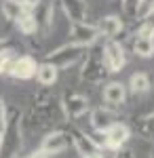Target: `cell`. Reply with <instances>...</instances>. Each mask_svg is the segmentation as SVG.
Returning a JSON list of instances; mask_svg holds the SVG:
<instances>
[{
	"label": "cell",
	"instance_id": "obj_1",
	"mask_svg": "<svg viewBox=\"0 0 154 158\" xmlns=\"http://www.w3.org/2000/svg\"><path fill=\"white\" fill-rule=\"evenodd\" d=\"M21 143V114L15 112L6 118V124L0 133V158H17Z\"/></svg>",
	"mask_w": 154,
	"mask_h": 158
},
{
	"label": "cell",
	"instance_id": "obj_2",
	"mask_svg": "<svg viewBox=\"0 0 154 158\" xmlns=\"http://www.w3.org/2000/svg\"><path fill=\"white\" fill-rule=\"evenodd\" d=\"M70 44L74 47H80V49H89L93 47L95 42L99 40V32H97V25L93 23H87V21H70Z\"/></svg>",
	"mask_w": 154,
	"mask_h": 158
},
{
	"label": "cell",
	"instance_id": "obj_3",
	"mask_svg": "<svg viewBox=\"0 0 154 158\" xmlns=\"http://www.w3.org/2000/svg\"><path fill=\"white\" fill-rule=\"evenodd\" d=\"M99 53H101V59H104V65H106L108 72H120L125 68V63H127L125 49L116 40H108Z\"/></svg>",
	"mask_w": 154,
	"mask_h": 158
},
{
	"label": "cell",
	"instance_id": "obj_4",
	"mask_svg": "<svg viewBox=\"0 0 154 158\" xmlns=\"http://www.w3.org/2000/svg\"><path fill=\"white\" fill-rule=\"evenodd\" d=\"M84 49H80V47H74V44H63V47H59V49L51 51L47 55V61L51 63V65H55L57 70L59 68H70V65H74L76 61L83 57Z\"/></svg>",
	"mask_w": 154,
	"mask_h": 158
},
{
	"label": "cell",
	"instance_id": "obj_5",
	"mask_svg": "<svg viewBox=\"0 0 154 158\" xmlns=\"http://www.w3.org/2000/svg\"><path fill=\"white\" fill-rule=\"evenodd\" d=\"M53 15H55V4L53 0H34V9H32V17H34L38 32H47L53 25Z\"/></svg>",
	"mask_w": 154,
	"mask_h": 158
},
{
	"label": "cell",
	"instance_id": "obj_6",
	"mask_svg": "<svg viewBox=\"0 0 154 158\" xmlns=\"http://www.w3.org/2000/svg\"><path fill=\"white\" fill-rule=\"evenodd\" d=\"M70 146V139L63 131H51L42 137V143H40V150L47 154V156H57L61 152H66Z\"/></svg>",
	"mask_w": 154,
	"mask_h": 158
},
{
	"label": "cell",
	"instance_id": "obj_7",
	"mask_svg": "<svg viewBox=\"0 0 154 158\" xmlns=\"http://www.w3.org/2000/svg\"><path fill=\"white\" fill-rule=\"evenodd\" d=\"M70 139H72V143H74L76 154H78L80 158H87V156H91V154L101 152L99 148L95 146V141L91 139V135L84 133V131H80V129H76V127L70 129Z\"/></svg>",
	"mask_w": 154,
	"mask_h": 158
},
{
	"label": "cell",
	"instance_id": "obj_8",
	"mask_svg": "<svg viewBox=\"0 0 154 158\" xmlns=\"http://www.w3.org/2000/svg\"><path fill=\"white\" fill-rule=\"evenodd\" d=\"M61 110L68 118H80L83 114L89 112V99L78 93H68V95H63Z\"/></svg>",
	"mask_w": 154,
	"mask_h": 158
},
{
	"label": "cell",
	"instance_id": "obj_9",
	"mask_svg": "<svg viewBox=\"0 0 154 158\" xmlns=\"http://www.w3.org/2000/svg\"><path fill=\"white\" fill-rule=\"evenodd\" d=\"M32 9H34V0H4L2 6H0L4 19L15 21V23H17L24 15L32 13Z\"/></svg>",
	"mask_w": 154,
	"mask_h": 158
},
{
	"label": "cell",
	"instance_id": "obj_10",
	"mask_svg": "<svg viewBox=\"0 0 154 158\" xmlns=\"http://www.w3.org/2000/svg\"><path fill=\"white\" fill-rule=\"evenodd\" d=\"M104 135H106V148L108 150L118 152L120 148H125V143L129 141L131 129L125 124V122H116V124H112Z\"/></svg>",
	"mask_w": 154,
	"mask_h": 158
},
{
	"label": "cell",
	"instance_id": "obj_11",
	"mask_svg": "<svg viewBox=\"0 0 154 158\" xmlns=\"http://www.w3.org/2000/svg\"><path fill=\"white\" fill-rule=\"evenodd\" d=\"M36 68H38V63H36L34 57H30V55L15 57L13 68H11V74H9V76L17 78V80H28V78L36 76Z\"/></svg>",
	"mask_w": 154,
	"mask_h": 158
},
{
	"label": "cell",
	"instance_id": "obj_12",
	"mask_svg": "<svg viewBox=\"0 0 154 158\" xmlns=\"http://www.w3.org/2000/svg\"><path fill=\"white\" fill-rule=\"evenodd\" d=\"M106 65H104V59L101 55H87L83 65V78L84 80H91V82H99L104 76H106Z\"/></svg>",
	"mask_w": 154,
	"mask_h": 158
},
{
	"label": "cell",
	"instance_id": "obj_13",
	"mask_svg": "<svg viewBox=\"0 0 154 158\" xmlns=\"http://www.w3.org/2000/svg\"><path fill=\"white\" fill-rule=\"evenodd\" d=\"M112 124H116V114L110 108L101 106V108H95L91 112V127L95 133H106Z\"/></svg>",
	"mask_w": 154,
	"mask_h": 158
},
{
	"label": "cell",
	"instance_id": "obj_14",
	"mask_svg": "<svg viewBox=\"0 0 154 158\" xmlns=\"http://www.w3.org/2000/svg\"><path fill=\"white\" fill-rule=\"evenodd\" d=\"M122 27H125V25H122V19H120L118 15H106V17L99 19L97 32H99V36L108 38V40H114V38L122 32Z\"/></svg>",
	"mask_w": 154,
	"mask_h": 158
},
{
	"label": "cell",
	"instance_id": "obj_15",
	"mask_svg": "<svg viewBox=\"0 0 154 158\" xmlns=\"http://www.w3.org/2000/svg\"><path fill=\"white\" fill-rule=\"evenodd\" d=\"M59 2L70 21H87V13H89L87 0H59Z\"/></svg>",
	"mask_w": 154,
	"mask_h": 158
},
{
	"label": "cell",
	"instance_id": "obj_16",
	"mask_svg": "<svg viewBox=\"0 0 154 158\" xmlns=\"http://www.w3.org/2000/svg\"><path fill=\"white\" fill-rule=\"evenodd\" d=\"M125 99H127V85L112 80V82H108L104 86V101L106 103H110V106H122Z\"/></svg>",
	"mask_w": 154,
	"mask_h": 158
},
{
	"label": "cell",
	"instance_id": "obj_17",
	"mask_svg": "<svg viewBox=\"0 0 154 158\" xmlns=\"http://www.w3.org/2000/svg\"><path fill=\"white\" fill-rule=\"evenodd\" d=\"M57 76H59V70H57L55 65H51L49 61L38 63V68H36V80H38L42 86L55 85V82H57Z\"/></svg>",
	"mask_w": 154,
	"mask_h": 158
},
{
	"label": "cell",
	"instance_id": "obj_18",
	"mask_svg": "<svg viewBox=\"0 0 154 158\" xmlns=\"http://www.w3.org/2000/svg\"><path fill=\"white\" fill-rule=\"evenodd\" d=\"M150 78H148V74L146 72H135L131 74L129 78V85H127V91H131L133 95H143V93H148L150 91Z\"/></svg>",
	"mask_w": 154,
	"mask_h": 158
},
{
	"label": "cell",
	"instance_id": "obj_19",
	"mask_svg": "<svg viewBox=\"0 0 154 158\" xmlns=\"http://www.w3.org/2000/svg\"><path fill=\"white\" fill-rule=\"evenodd\" d=\"M133 53L137 57H152L154 55V38H148V36H137L133 40Z\"/></svg>",
	"mask_w": 154,
	"mask_h": 158
},
{
	"label": "cell",
	"instance_id": "obj_20",
	"mask_svg": "<svg viewBox=\"0 0 154 158\" xmlns=\"http://www.w3.org/2000/svg\"><path fill=\"white\" fill-rule=\"evenodd\" d=\"M17 27H19V32H21L24 36H32V34H36V32H38V25H36L32 13L24 15V17L17 21Z\"/></svg>",
	"mask_w": 154,
	"mask_h": 158
},
{
	"label": "cell",
	"instance_id": "obj_21",
	"mask_svg": "<svg viewBox=\"0 0 154 158\" xmlns=\"http://www.w3.org/2000/svg\"><path fill=\"white\" fill-rule=\"evenodd\" d=\"M154 13V0H139L137 2V9H135V17L143 21V19H148L150 15Z\"/></svg>",
	"mask_w": 154,
	"mask_h": 158
},
{
	"label": "cell",
	"instance_id": "obj_22",
	"mask_svg": "<svg viewBox=\"0 0 154 158\" xmlns=\"http://www.w3.org/2000/svg\"><path fill=\"white\" fill-rule=\"evenodd\" d=\"M13 61H15V57L11 55V51H6V53L0 55V76H9L11 74Z\"/></svg>",
	"mask_w": 154,
	"mask_h": 158
},
{
	"label": "cell",
	"instance_id": "obj_23",
	"mask_svg": "<svg viewBox=\"0 0 154 158\" xmlns=\"http://www.w3.org/2000/svg\"><path fill=\"white\" fill-rule=\"evenodd\" d=\"M137 36H148V38H152V36H154V13L150 15V17H148V19H143V21H142Z\"/></svg>",
	"mask_w": 154,
	"mask_h": 158
},
{
	"label": "cell",
	"instance_id": "obj_24",
	"mask_svg": "<svg viewBox=\"0 0 154 158\" xmlns=\"http://www.w3.org/2000/svg\"><path fill=\"white\" fill-rule=\"evenodd\" d=\"M142 131L143 135H148V137H154V112L152 114H148L142 122Z\"/></svg>",
	"mask_w": 154,
	"mask_h": 158
},
{
	"label": "cell",
	"instance_id": "obj_25",
	"mask_svg": "<svg viewBox=\"0 0 154 158\" xmlns=\"http://www.w3.org/2000/svg\"><path fill=\"white\" fill-rule=\"evenodd\" d=\"M137 2L139 0H122V9L129 17H135V9H137Z\"/></svg>",
	"mask_w": 154,
	"mask_h": 158
},
{
	"label": "cell",
	"instance_id": "obj_26",
	"mask_svg": "<svg viewBox=\"0 0 154 158\" xmlns=\"http://www.w3.org/2000/svg\"><path fill=\"white\" fill-rule=\"evenodd\" d=\"M6 103H4V97L0 95V133H2V129H4V124H6Z\"/></svg>",
	"mask_w": 154,
	"mask_h": 158
},
{
	"label": "cell",
	"instance_id": "obj_27",
	"mask_svg": "<svg viewBox=\"0 0 154 158\" xmlns=\"http://www.w3.org/2000/svg\"><path fill=\"white\" fill-rule=\"evenodd\" d=\"M114 158H135V154H133V150H129V148H120L118 152L114 154Z\"/></svg>",
	"mask_w": 154,
	"mask_h": 158
},
{
	"label": "cell",
	"instance_id": "obj_28",
	"mask_svg": "<svg viewBox=\"0 0 154 158\" xmlns=\"http://www.w3.org/2000/svg\"><path fill=\"white\" fill-rule=\"evenodd\" d=\"M6 51H11V42H9V38H0V55L6 53Z\"/></svg>",
	"mask_w": 154,
	"mask_h": 158
},
{
	"label": "cell",
	"instance_id": "obj_29",
	"mask_svg": "<svg viewBox=\"0 0 154 158\" xmlns=\"http://www.w3.org/2000/svg\"><path fill=\"white\" fill-rule=\"evenodd\" d=\"M28 158H49V156L45 154V152H42V150H40V148H38V150H34V152H32V154H30Z\"/></svg>",
	"mask_w": 154,
	"mask_h": 158
},
{
	"label": "cell",
	"instance_id": "obj_30",
	"mask_svg": "<svg viewBox=\"0 0 154 158\" xmlns=\"http://www.w3.org/2000/svg\"><path fill=\"white\" fill-rule=\"evenodd\" d=\"M87 158H106L101 152H97V154H91V156H87Z\"/></svg>",
	"mask_w": 154,
	"mask_h": 158
}]
</instances>
